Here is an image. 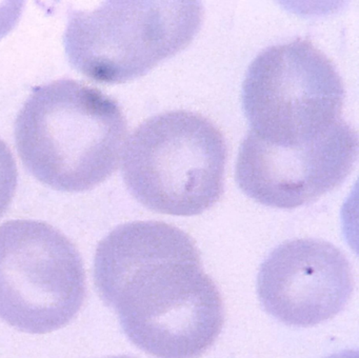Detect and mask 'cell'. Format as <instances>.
<instances>
[{"mask_svg": "<svg viewBox=\"0 0 359 358\" xmlns=\"http://www.w3.org/2000/svg\"><path fill=\"white\" fill-rule=\"evenodd\" d=\"M93 275L126 336L154 357L198 358L222 333V295L192 238L174 225L115 227L98 244Z\"/></svg>", "mask_w": 359, "mask_h": 358, "instance_id": "1", "label": "cell"}, {"mask_svg": "<svg viewBox=\"0 0 359 358\" xmlns=\"http://www.w3.org/2000/svg\"><path fill=\"white\" fill-rule=\"evenodd\" d=\"M25 168L62 192L89 191L118 166L127 121L117 101L98 88L62 79L33 91L14 126Z\"/></svg>", "mask_w": 359, "mask_h": 358, "instance_id": "2", "label": "cell"}, {"mask_svg": "<svg viewBox=\"0 0 359 358\" xmlns=\"http://www.w3.org/2000/svg\"><path fill=\"white\" fill-rule=\"evenodd\" d=\"M123 181L149 210L195 216L224 193L226 141L208 118L172 111L137 126L123 147Z\"/></svg>", "mask_w": 359, "mask_h": 358, "instance_id": "3", "label": "cell"}, {"mask_svg": "<svg viewBox=\"0 0 359 358\" xmlns=\"http://www.w3.org/2000/svg\"><path fill=\"white\" fill-rule=\"evenodd\" d=\"M203 20L193 0H111L71 10L64 36L69 62L94 81L121 84L184 50Z\"/></svg>", "mask_w": 359, "mask_h": 358, "instance_id": "4", "label": "cell"}, {"mask_svg": "<svg viewBox=\"0 0 359 358\" xmlns=\"http://www.w3.org/2000/svg\"><path fill=\"white\" fill-rule=\"evenodd\" d=\"M344 100L335 65L309 40L264 48L243 80L251 132L281 147L306 145L327 134L341 120Z\"/></svg>", "mask_w": 359, "mask_h": 358, "instance_id": "5", "label": "cell"}, {"mask_svg": "<svg viewBox=\"0 0 359 358\" xmlns=\"http://www.w3.org/2000/svg\"><path fill=\"white\" fill-rule=\"evenodd\" d=\"M85 298L83 259L60 230L31 219L0 225V319L47 334L70 324Z\"/></svg>", "mask_w": 359, "mask_h": 358, "instance_id": "6", "label": "cell"}, {"mask_svg": "<svg viewBox=\"0 0 359 358\" xmlns=\"http://www.w3.org/2000/svg\"><path fill=\"white\" fill-rule=\"evenodd\" d=\"M357 154V133L342 119L316 140L294 147L274 145L250 131L237 156V185L264 206L298 208L339 187Z\"/></svg>", "mask_w": 359, "mask_h": 358, "instance_id": "7", "label": "cell"}, {"mask_svg": "<svg viewBox=\"0 0 359 358\" xmlns=\"http://www.w3.org/2000/svg\"><path fill=\"white\" fill-rule=\"evenodd\" d=\"M350 263L323 240H289L260 265L257 293L264 309L287 326H316L342 311L353 292Z\"/></svg>", "mask_w": 359, "mask_h": 358, "instance_id": "8", "label": "cell"}, {"mask_svg": "<svg viewBox=\"0 0 359 358\" xmlns=\"http://www.w3.org/2000/svg\"><path fill=\"white\" fill-rule=\"evenodd\" d=\"M18 166L12 152L0 139V218L7 212L18 187Z\"/></svg>", "mask_w": 359, "mask_h": 358, "instance_id": "9", "label": "cell"}, {"mask_svg": "<svg viewBox=\"0 0 359 358\" xmlns=\"http://www.w3.org/2000/svg\"><path fill=\"white\" fill-rule=\"evenodd\" d=\"M22 1H0V38L7 35L22 14Z\"/></svg>", "mask_w": 359, "mask_h": 358, "instance_id": "10", "label": "cell"}, {"mask_svg": "<svg viewBox=\"0 0 359 358\" xmlns=\"http://www.w3.org/2000/svg\"><path fill=\"white\" fill-rule=\"evenodd\" d=\"M106 358H133V357H129V356H111V357H106Z\"/></svg>", "mask_w": 359, "mask_h": 358, "instance_id": "11", "label": "cell"}]
</instances>
